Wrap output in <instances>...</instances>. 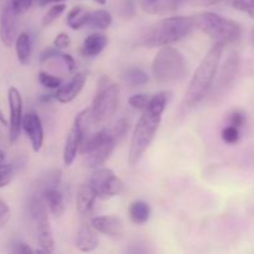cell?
Returning <instances> with one entry per match:
<instances>
[{
	"mask_svg": "<svg viewBox=\"0 0 254 254\" xmlns=\"http://www.w3.org/2000/svg\"><path fill=\"white\" fill-rule=\"evenodd\" d=\"M108 45V37L102 32H96L84 39L83 45H82V54L86 57H97L103 52Z\"/></svg>",
	"mask_w": 254,
	"mask_h": 254,
	"instance_id": "19",
	"label": "cell"
},
{
	"mask_svg": "<svg viewBox=\"0 0 254 254\" xmlns=\"http://www.w3.org/2000/svg\"><path fill=\"white\" fill-rule=\"evenodd\" d=\"M97 195L91 184H81L77 189L76 195V210L82 217H88L94 208Z\"/></svg>",
	"mask_w": 254,
	"mask_h": 254,
	"instance_id": "17",
	"label": "cell"
},
{
	"mask_svg": "<svg viewBox=\"0 0 254 254\" xmlns=\"http://www.w3.org/2000/svg\"><path fill=\"white\" fill-rule=\"evenodd\" d=\"M5 158H6V156H5V153L2 150H0V165L5 163Z\"/></svg>",
	"mask_w": 254,
	"mask_h": 254,
	"instance_id": "46",
	"label": "cell"
},
{
	"mask_svg": "<svg viewBox=\"0 0 254 254\" xmlns=\"http://www.w3.org/2000/svg\"><path fill=\"white\" fill-rule=\"evenodd\" d=\"M223 141L227 144H236L240 140V129L236 128V127L227 126L226 128H223L222 133H221Z\"/></svg>",
	"mask_w": 254,
	"mask_h": 254,
	"instance_id": "36",
	"label": "cell"
},
{
	"mask_svg": "<svg viewBox=\"0 0 254 254\" xmlns=\"http://www.w3.org/2000/svg\"><path fill=\"white\" fill-rule=\"evenodd\" d=\"M15 51L17 60L21 64H27L30 62L32 54V39L27 32H20L15 39Z\"/></svg>",
	"mask_w": 254,
	"mask_h": 254,
	"instance_id": "22",
	"label": "cell"
},
{
	"mask_svg": "<svg viewBox=\"0 0 254 254\" xmlns=\"http://www.w3.org/2000/svg\"><path fill=\"white\" fill-rule=\"evenodd\" d=\"M220 1L221 0H183V2H189V4L196 5V6H211Z\"/></svg>",
	"mask_w": 254,
	"mask_h": 254,
	"instance_id": "43",
	"label": "cell"
},
{
	"mask_svg": "<svg viewBox=\"0 0 254 254\" xmlns=\"http://www.w3.org/2000/svg\"><path fill=\"white\" fill-rule=\"evenodd\" d=\"M55 99V94H41V96L39 97V101L41 102V103H51L52 101Z\"/></svg>",
	"mask_w": 254,
	"mask_h": 254,
	"instance_id": "44",
	"label": "cell"
},
{
	"mask_svg": "<svg viewBox=\"0 0 254 254\" xmlns=\"http://www.w3.org/2000/svg\"><path fill=\"white\" fill-rule=\"evenodd\" d=\"M135 4L133 0H121L118 5V14L122 19L130 20L135 16Z\"/></svg>",
	"mask_w": 254,
	"mask_h": 254,
	"instance_id": "29",
	"label": "cell"
},
{
	"mask_svg": "<svg viewBox=\"0 0 254 254\" xmlns=\"http://www.w3.org/2000/svg\"><path fill=\"white\" fill-rule=\"evenodd\" d=\"M252 42H253V45H254V29H253V31H252Z\"/></svg>",
	"mask_w": 254,
	"mask_h": 254,
	"instance_id": "50",
	"label": "cell"
},
{
	"mask_svg": "<svg viewBox=\"0 0 254 254\" xmlns=\"http://www.w3.org/2000/svg\"><path fill=\"white\" fill-rule=\"evenodd\" d=\"M97 231L91 223H82L74 236V246L81 252H93L99 245V238Z\"/></svg>",
	"mask_w": 254,
	"mask_h": 254,
	"instance_id": "16",
	"label": "cell"
},
{
	"mask_svg": "<svg viewBox=\"0 0 254 254\" xmlns=\"http://www.w3.org/2000/svg\"><path fill=\"white\" fill-rule=\"evenodd\" d=\"M15 168L14 165H10V164H1L0 165V189L5 188V186L9 185L12 181L15 176Z\"/></svg>",
	"mask_w": 254,
	"mask_h": 254,
	"instance_id": "33",
	"label": "cell"
},
{
	"mask_svg": "<svg viewBox=\"0 0 254 254\" xmlns=\"http://www.w3.org/2000/svg\"><path fill=\"white\" fill-rule=\"evenodd\" d=\"M39 82L45 88L49 89H57L62 84V79L60 77H56L54 74H50L44 71L39 73Z\"/></svg>",
	"mask_w": 254,
	"mask_h": 254,
	"instance_id": "32",
	"label": "cell"
},
{
	"mask_svg": "<svg viewBox=\"0 0 254 254\" xmlns=\"http://www.w3.org/2000/svg\"><path fill=\"white\" fill-rule=\"evenodd\" d=\"M91 226L98 233L111 238H121L123 236V222L117 216H96L91 220Z\"/></svg>",
	"mask_w": 254,
	"mask_h": 254,
	"instance_id": "15",
	"label": "cell"
},
{
	"mask_svg": "<svg viewBox=\"0 0 254 254\" xmlns=\"http://www.w3.org/2000/svg\"><path fill=\"white\" fill-rule=\"evenodd\" d=\"M118 141L114 139L109 129H101L92 135L86 136L79 146V151L84 155L87 168L97 169L103 165L116 149Z\"/></svg>",
	"mask_w": 254,
	"mask_h": 254,
	"instance_id": "7",
	"label": "cell"
},
{
	"mask_svg": "<svg viewBox=\"0 0 254 254\" xmlns=\"http://www.w3.org/2000/svg\"><path fill=\"white\" fill-rule=\"evenodd\" d=\"M69 45H71V37L68 36V34H66V32H60L59 35H56V37L54 40V46L56 49H67Z\"/></svg>",
	"mask_w": 254,
	"mask_h": 254,
	"instance_id": "39",
	"label": "cell"
},
{
	"mask_svg": "<svg viewBox=\"0 0 254 254\" xmlns=\"http://www.w3.org/2000/svg\"><path fill=\"white\" fill-rule=\"evenodd\" d=\"M60 55H61V51H60L59 49H56L55 46L54 47H49V49H46L41 54V56H40V61L47 62V61H50V60H52V59H57V57L60 59Z\"/></svg>",
	"mask_w": 254,
	"mask_h": 254,
	"instance_id": "41",
	"label": "cell"
},
{
	"mask_svg": "<svg viewBox=\"0 0 254 254\" xmlns=\"http://www.w3.org/2000/svg\"><path fill=\"white\" fill-rule=\"evenodd\" d=\"M123 81L130 87H141L149 82V76L144 69L131 67L123 73Z\"/></svg>",
	"mask_w": 254,
	"mask_h": 254,
	"instance_id": "26",
	"label": "cell"
},
{
	"mask_svg": "<svg viewBox=\"0 0 254 254\" xmlns=\"http://www.w3.org/2000/svg\"><path fill=\"white\" fill-rule=\"evenodd\" d=\"M26 217L32 236L40 247V250L35 252L54 253V233L50 225L46 203H45L44 197L34 191H30L26 201Z\"/></svg>",
	"mask_w": 254,
	"mask_h": 254,
	"instance_id": "3",
	"label": "cell"
},
{
	"mask_svg": "<svg viewBox=\"0 0 254 254\" xmlns=\"http://www.w3.org/2000/svg\"><path fill=\"white\" fill-rule=\"evenodd\" d=\"M112 22H113V16H112L111 12L106 9H98L89 12L87 26H89L91 29L103 31V30H107L111 26Z\"/></svg>",
	"mask_w": 254,
	"mask_h": 254,
	"instance_id": "24",
	"label": "cell"
},
{
	"mask_svg": "<svg viewBox=\"0 0 254 254\" xmlns=\"http://www.w3.org/2000/svg\"><path fill=\"white\" fill-rule=\"evenodd\" d=\"M246 119H247V116H246L242 109H233L230 116H228V126L236 127V128L240 129L245 126Z\"/></svg>",
	"mask_w": 254,
	"mask_h": 254,
	"instance_id": "35",
	"label": "cell"
},
{
	"mask_svg": "<svg viewBox=\"0 0 254 254\" xmlns=\"http://www.w3.org/2000/svg\"><path fill=\"white\" fill-rule=\"evenodd\" d=\"M149 101H150V96H149V94L138 93V94H133L131 97H129L128 103L133 109L144 112L146 108H148Z\"/></svg>",
	"mask_w": 254,
	"mask_h": 254,
	"instance_id": "30",
	"label": "cell"
},
{
	"mask_svg": "<svg viewBox=\"0 0 254 254\" xmlns=\"http://www.w3.org/2000/svg\"><path fill=\"white\" fill-rule=\"evenodd\" d=\"M89 11L82 5H77V6L72 7L67 14L66 22L72 30H78L81 27L86 26L87 21H88Z\"/></svg>",
	"mask_w": 254,
	"mask_h": 254,
	"instance_id": "25",
	"label": "cell"
},
{
	"mask_svg": "<svg viewBox=\"0 0 254 254\" xmlns=\"http://www.w3.org/2000/svg\"><path fill=\"white\" fill-rule=\"evenodd\" d=\"M94 1H96L97 4H99V5H106L107 4V0H94Z\"/></svg>",
	"mask_w": 254,
	"mask_h": 254,
	"instance_id": "48",
	"label": "cell"
},
{
	"mask_svg": "<svg viewBox=\"0 0 254 254\" xmlns=\"http://www.w3.org/2000/svg\"><path fill=\"white\" fill-rule=\"evenodd\" d=\"M121 98V87L107 76H102L92 101L91 119L93 123H102L114 116Z\"/></svg>",
	"mask_w": 254,
	"mask_h": 254,
	"instance_id": "8",
	"label": "cell"
},
{
	"mask_svg": "<svg viewBox=\"0 0 254 254\" xmlns=\"http://www.w3.org/2000/svg\"><path fill=\"white\" fill-rule=\"evenodd\" d=\"M226 2L233 9L240 10L254 17V0H226Z\"/></svg>",
	"mask_w": 254,
	"mask_h": 254,
	"instance_id": "31",
	"label": "cell"
},
{
	"mask_svg": "<svg viewBox=\"0 0 254 254\" xmlns=\"http://www.w3.org/2000/svg\"><path fill=\"white\" fill-rule=\"evenodd\" d=\"M128 129H129V122L127 121L126 118H121L114 123L113 128L109 129V130H111L112 135L114 136V139H116L117 141H119L124 135H126Z\"/></svg>",
	"mask_w": 254,
	"mask_h": 254,
	"instance_id": "34",
	"label": "cell"
},
{
	"mask_svg": "<svg viewBox=\"0 0 254 254\" xmlns=\"http://www.w3.org/2000/svg\"><path fill=\"white\" fill-rule=\"evenodd\" d=\"M151 216V207L143 200H136L129 206V217L134 225H145Z\"/></svg>",
	"mask_w": 254,
	"mask_h": 254,
	"instance_id": "23",
	"label": "cell"
},
{
	"mask_svg": "<svg viewBox=\"0 0 254 254\" xmlns=\"http://www.w3.org/2000/svg\"><path fill=\"white\" fill-rule=\"evenodd\" d=\"M62 180V173L59 169H52V170L46 171V173L42 174L41 176L35 180V183L32 184L31 190L34 192L40 193V195L44 197V192L47 189L51 188H60Z\"/></svg>",
	"mask_w": 254,
	"mask_h": 254,
	"instance_id": "18",
	"label": "cell"
},
{
	"mask_svg": "<svg viewBox=\"0 0 254 254\" xmlns=\"http://www.w3.org/2000/svg\"><path fill=\"white\" fill-rule=\"evenodd\" d=\"M16 16L11 2H6L0 16V40L6 47H11L16 39Z\"/></svg>",
	"mask_w": 254,
	"mask_h": 254,
	"instance_id": "13",
	"label": "cell"
},
{
	"mask_svg": "<svg viewBox=\"0 0 254 254\" xmlns=\"http://www.w3.org/2000/svg\"><path fill=\"white\" fill-rule=\"evenodd\" d=\"M240 55L238 52H232L230 56L226 59L225 64L221 67L220 72L217 71V78H215L212 87L207 96H210V102L213 104H217L222 101L223 97L228 93L232 88L235 79L237 77L238 69H240Z\"/></svg>",
	"mask_w": 254,
	"mask_h": 254,
	"instance_id": "9",
	"label": "cell"
},
{
	"mask_svg": "<svg viewBox=\"0 0 254 254\" xmlns=\"http://www.w3.org/2000/svg\"><path fill=\"white\" fill-rule=\"evenodd\" d=\"M89 184L96 191L97 197L101 200H109L112 197L122 195L126 190L124 183L113 173L112 169L99 168L94 169Z\"/></svg>",
	"mask_w": 254,
	"mask_h": 254,
	"instance_id": "10",
	"label": "cell"
},
{
	"mask_svg": "<svg viewBox=\"0 0 254 254\" xmlns=\"http://www.w3.org/2000/svg\"><path fill=\"white\" fill-rule=\"evenodd\" d=\"M168 97L169 92L161 91L155 93L154 96L150 97V101H149L148 108L145 111H150L155 114H160L163 116V113L166 109V104H168Z\"/></svg>",
	"mask_w": 254,
	"mask_h": 254,
	"instance_id": "27",
	"label": "cell"
},
{
	"mask_svg": "<svg viewBox=\"0 0 254 254\" xmlns=\"http://www.w3.org/2000/svg\"><path fill=\"white\" fill-rule=\"evenodd\" d=\"M7 103H9V140L14 144L19 139L22 122V97L16 87H10L7 91Z\"/></svg>",
	"mask_w": 254,
	"mask_h": 254,
	"instance_id": "11",
	"label": "cell"
},
{
	"mask_svg": "<svg viewBox=\"0 0 254 254\" xmlns=\"http://www.w3.org/2000/svg\"><path fill=\"white\" fill-rule=\"evenodd\" d=\"M60 59L62 60V62H64V66L67 67V69H68L69 72H72L76 69V61H74V59L71 56V55L62 54L61 52V55H60Z\"/></svg>",
	"mask_w": 254,
	"mask_h": 254,
	"instance_id": "42",
	"label": "cell"
},
{
	"mask_svg": "<svg viewBox=\"0 0 254 254\" xmlns=\"http://www.w3.org/2000/svg\"><path fill=\"white\" fill-rule=\"evenodd\" d=\"M64 10H66V5H64V2H56L55 5H52V6L47 10L46 14L44 15V17H42L41 20L42 26L47 27L51 24H54V22L56 21L62 14H64Z\"/></svg>",
	"mask_w": 254,
	"mask_h": 254,
	"instance_id": "28",
	"label": "cell"
},
{
	"mask_svg": "<svg viewBox=\"0 0 254 254\" xmlns=\"http://www.w3.org/2000/svg\"><path fill=\"white\" fill-rule=\"evenodd\" d=\"M87 81V76L83 72H77L67 83L61 84L59 88L56 89L55 93V99L60 103H71L83 89L84 83Z\"/></svg>",
	"mask_w": 254,
	"mask_h": 254,
	"instance_id": "14",
	"label": "cell"
},
{
	"mask_svg": "<svg viewBox=\"0 0 254 254\" xmlns=\"http://www.w3.org/2000/svg\"><path fill=\"white\" fill-rule=\"evenodd\" d=\"M51 2V0H39V4L41 5V6H45V5L50 4Z\"/></svg>",
	"mask_w": 254,
	"mask_h": 254,
	"instance_id": "47",
	"label": "cell"
},
{
	"mask_svg": "<svg viewBox=\"0 0 254 254\" xmlns=\"http://www.w3.org/2000/svg\"><path fill=\"white\" fill-rule=\"evenodd\" d=\"M10 2H11L12 7H14L15 12L19 15V14H22V12L27 11V10L31 7L34 0H10Z\"/></svg>",
	"mask_w": 254,
	"mask_h": 254,
	"instance_id": "40",
	"label": "cell"
},
{
	"mask_svg": "<svg viewBox=\"0 0 254 254\" xmlns=\"http://www.w3.org/2000/svg\"><path fill=\"white\" fill-rule=\"evenodd\" d=\"M0 123H1L2 126H7V122H6V119H5V116H4V113H2L1 109H0Z\"/></svg>",
	"mask_w": 254,
	"mask_h": 254,
	"instance_id": "45",
	"label": "cell"
},
{
	"mask_svg": "<svg viewBox=\"0 0 254 254\" xmlns=\"http://www.w3.org/2000/svg\"><path fill=\"white\" fill-rule=\"evenodd\" d=\"M161 117L163 116L150 111H144L131 135L129 148V164L131 166L136 165L141 160L143 155L151 145L161 123Z\"/></svg>",
	"mask_w": 254,
	"mask_h": 254,
	"instance_id": "6",
	"label": "cell"
},
{
	"mask_svg": "<svg viewBox=\"0 0 254 254\" xmlns=\"http://www.w3.org/2000/svg\"><path fill=\"white\" fill-rule=\"evenodd\" d=\"M183 4V0H141L143 9L148 14L163 15L173 12Z\"/></svg>",
	"mask_w": 254,
	"mask_h": 254,
	"instance_id": "20",
	"label": "cell"
},
{
	"mask_svg": "<svg viewBox=\"0 0 254 254\" xmlns=\"http://www.w3.org/2000/svg\"><path fill=\"white\" fill-rule=\"evenodd\" d=\"M64 0H51V2H64Z\"/></svg>",
	"mask_w": 254,
	"mask_h": 254,
	"instance_id": "49",
	"label": "cell"
},
{
	"mask_svg": "<svg viewBox=\"0 0 254 254\" xmlns=\"http://www.w3.org/2000/svg\"><path fill=\"white\" fill-rule=\"evenodd\" d=\"M193 17L198 30L225 46L227 44H233L241 37V25L233 20L211 11L200 12Z\"/></svg>",
	"mask_w": 254,
	"mask_h": 254,
	"instance_id": "5",
	"label": "cell"
},
{
	"mask_svg": "<svg viewBox=\"0 0 254 254\" xmlns=\"http://www.w3.org/2000/svg\"><path fill=\"white\" fill-rule=\"evenodd\" d=\"M10 218H11V211L9 205L0 197V230L9 223Z\"/></svg>",
	"mask_w": 254,
	"mask_h": 254,
	"instance_id": "38",
	"label": "cell"
},
{
	"mask_svg": "<svg viewBox=\"0 0 254 254\" xmlns=\"http://www.w3.org/2000/svg\"><path fill=\"white\" fill-rule=\"evenodd\" d=\"M21 129H24L25 134L31 143L32 150L39 153L44 144V127H42L41 118L36 112H29L22 116Z\"/></svg>",
	"mask_w": 254,
	"mask_h": 254,
	"instance_id": "12",
	"label": "cell"
},
{
	"mask_svg": "<svg viewBox=\"0 0 254 254\" xmlns=\"http://www.w3.org/2000/svg\"><path fill=\"white\" fill-rule=\"evenodd\" d=\"M195 27L193 16L164 17L146 31L143 36V45L150 49L170 46L188 37Z\"/></svg>",
	"mask_w": 254,
	"mask_h": 254,
	"instance_id": "2",
	"label": "cell"
},
{
	"mask_svg": "<svg viewBox=\"0 0 254 254\" xmlns=\"http://www.w3.org/2000/svg\"><path fill=\"white\" fill-rule=\"evenodd\" d=\"M223 50H225V45L221 44V42H216L208 50L202 61L200 62L185 92L183 107H181L185 112L195 108L197 104H200L207 97L208 92H210L211 87L215 82L221 59H222Z\"/></svg>",
	"mask_w": 254,
	"mask_h": 254,
	"instance_id": "1",
	"label": "cell"
},
{
	"mask_svg": "<svg viewBox=\"0 0 254 254\" xmlns=\"http://www.w3.org/2000/svg\"><path fill=\"white\" fill-rule=\"evenodd\" d=\"M151 71L158 83H178L188 76V64L179 50L171 46H163L154 57Z\"/></svg>",
	"mask_w": 254,
	"mask_h": 254,
	"instance_id": "4",
	"label": "cell"
},
{
	"mask_svg": "<svg viewBox=\"0 0 254 254\" xmlns=\"http://www.w3.org/2000/svg\"><path fill=\"white\" fill-rule=\"evenodd\" d=\"M44 201L46 203V207L50 212L56 217L64 215V197L60 188L47 189L44 192Z\"/></svg>",
	"mask_w": 254,
	"mask_h": 254,
	"instance_id": "21",
	"label": "cell"
},
{
	"mask_svg": "<svg viewBox=\"0 0 254 254\" xmlns=\"http://www.w3.org/2000/svg\"><path fill=\"white\" fill-rule=\"evenodd\" d=\"M10 252L12 253H35V251L21 238H12L10 242Z\"/></svg>",
	"mask_w": 254,
	"mask_h": 254,
	"instance_id": "37",
	"label": "cell"
}]
</instances>
